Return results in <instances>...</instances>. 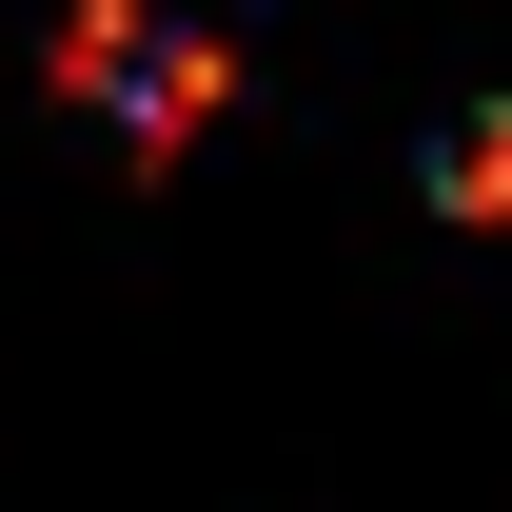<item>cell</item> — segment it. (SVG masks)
<instances>
[{"mask_svg": "<svg viewBox=\"0 0 512 512\" xmlns=\"http://www.w3.org/2000/svg\"><path fill=\"white\" fill-rule=\"evenodd\" d=\"M434 217H473V237L512 217V99H493V119H453V138H434Z\"/></svg>", "mask_w": 512, "mask_h": 512, "instance_id": "obj_1", "label": "cell"}, {"mask_svg": "<svg viewBox=\"0 0 512 512\" xmlns=\"http://www.w3.org/2000/svg\"><path fill=\"white\" fill-rule=\"evenodd\" d=\"M217 99H237V60H217V40H197V60H138V158H178Z\"/></svg>", "mask_w": 512, "mask_h": 512, "instance_id": "obj_2", "label": "cell"}, {"mask_svg": "<svg viewBox=\"0 0 512 512\" xmlns=\"http://www.w3.org/2000/svg\"><path fill=\"white\" fill-rule=\"evenodd\" d=\"M60 79H79V99H119V79H138V0H79V20H60Z\"/></svg>", "mask_w": 512, "mask_h": 512, "instance_id": "obj_3", "label": "cell"}]
</instances>
